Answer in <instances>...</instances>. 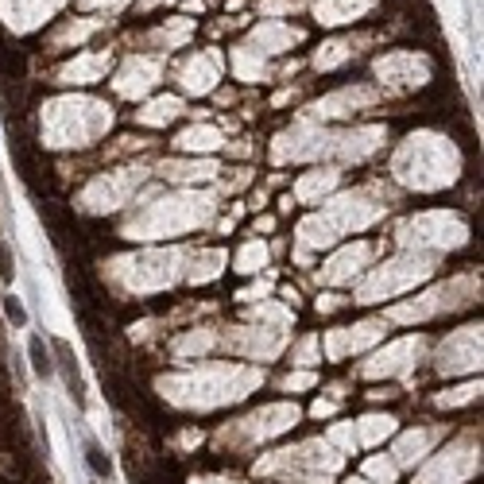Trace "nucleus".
<instances>
[{
    "label": "nucleus",
    "mask_w": 484,
    "mask_h": 484,
    "mask_svg": "<svg viewBox=\"0 0 484 484\" xmlns=\"http://www.w3.org/2000/svg\"><path fill=\"white\" fill-rule=\"evenodd\" d=\"M55 368H62V380H66V392H70V399L78 403V407H85V380H82V372H78V360H74V349L70 345H55Z\"/></svg>",
    "instance_id": "obj_1"
},
{
    "label": "nucleus",
    "mask_w": 484,
    "mask_h": 484,
    "mask_svg": "<svg viewBox=\"0 0 484 484\" xmlns=\"http://www.w3.org/2000/svg\"><path fill=\"white\" fill-rule=\"evenodd\" d=\"M364 8H368V0H318L314 12L322 24H345V20H353Z\"/></svg>",
    "instance_id": "obj_2"
},
{
    "label": "nucleus",
    "mask_w": 484,
    "mask_h": 484,
    "mask_svg": "<svg viewBox=\"0 0 484 484\" xmlns=\"http://www.w3.org/2000/svg\"><path fill=\"white\" fill-rule=\"evenodd\" d=\"M82 461H85V469H90L97 481H109L113 476V457L105 450H101V442H93V438H85V446H82Z\"/></svg>",
    "instance_id": "obj_3"
},
{
    "label": "nucleus",
    "mask_w": 484,
    "mask_h": 484,
    "mask_svg": "<svg viewBox=\"0 0 484 484\" xmlns=\"http://www.w3.org/2000/svg\"><path fill=\"white\" fill-rule=\"evenodd\" d=\"M27 357H31V372L39 376V380L55 376V360H50V349L43 345V337H31V341H27Z\"/></svg>",
    "instance_id": "obj_4"
},
{
    "label": "nucleus",
    "mask_w": 484,
    "mask_h": 484,
    "mask_svg": "<svg viewBox=\"0 0 484 484\" xmlns=\"http://www.w3.org/2000/svg\"><path fill=\"white\" fill-rule=\"evenodd\" d=\"M0 279H4V283L16 279V252H12L8 241H0Z\"/></svg>",
    "instance_id": "obj_5"
},
{
    "label": "nucleus",
    "mask_w": 484,
    "mask_h": 484,
    "mask_svg": "<svg viewBox=\"0 0 484 484\" xmlns=\"http://www.w3.org/2000/svg\"><path fill=\"white\" fill-rule=\"evenodd\" d=\"M4 318H8V322H12L16 329H24V326H27V310H24V302H20L16 294H8V299H4Z\"/></svg>",
    "instance_id": "obj_6"
},
{
    "label": "nucleus",
    "mask_w": 484,
    "mask_h": 484,
    "mask_svg": "<svg viewBox=\"0 0 484 484\" xmlns=\"http://www.w3.org/2000/svg\"><path fill=\"white\" fill-rule=\"evenodd\" d=\"M101 66H105V59H85V62H78V66H70L62 78H90V74H97Z\"/></svg>",
    "instance_id": "obj_7"
},
{
    "label": "nucleus",
    "mask_w": 484,
    "mask_h": 484,
    "mask_svg": "<svg viewBox=\"0 0 484 484\" xmlns=\"http://www.w3.org/2000/svg\"><path fill=\"white\" fill-rule=\"evenodd\" d=\"M264 8H267V12H291L294 4H291V0H267Z\"/></svg>",
    "instance_id": "obj_8"
},
{
    "label": "nucleus",
    "mask_w": 484,
    "mask_h": 484,
    "mask_svg": "<svg viewBox=\"0 0 484 484\" xmlns=\"http://www.w3.org/2000/svg\"><path fill=\"white\" fill-rule=\"evenodd\" d=\"M85 4H93V0H85ZM105 4H120V0H105Z\"/></svg>",
    "instance_id": "obj_9"
},
{
    "label": "nucleus",
    "mask_w": 484,
    "mask_h": 484,
    "mask_svg": "<svg viewBox=\"0 0 484 484\" xmlns=\"http://www.w3.org/2000/svg\"><path fill=\"white\" fill-rule=\"evenodd\" d=\"M143 4H155V0H143Z\"/></svg>",
    "instance_id": "obj_10"
}]
</instances>
